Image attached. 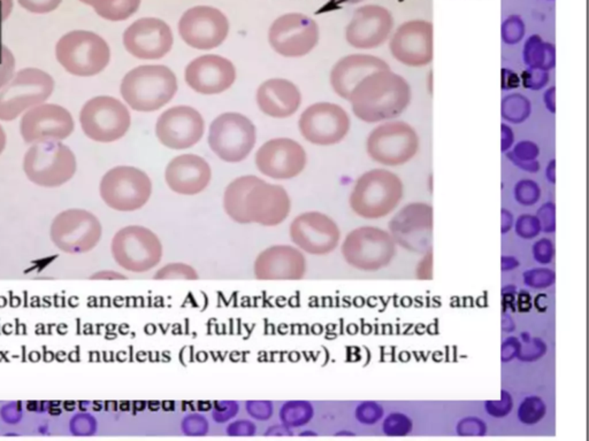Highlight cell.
Returning a JSON list of instances; mask_svg holds the SVG:
<instances>
[{"label":"cell","instance_id":"obj_14","mask_svg":"<svg viewBox=\"0 0 589 441\" xmlns=\"http://www.w3.org/2000/svg\"><path fill=\"white\" fill-rule=\"evenodd\" d=\"M208 140L212 152L220 160L228 163L242 162L256 145V127L243 114L223 113L210 125Z\"/></svg>","mask_w":589,"mask_h":441},{"label":"cell","instance_id":"obj_23","mask_svg":"<svg viewBox=\"0 0 589 441\" xmlns=\"http://www.w3.org/2000/svg\"><path fill=\"white\" fill-rule=\"evenodd\" d=\"M255 161L262 175L285 181L301 175L307 167V155L299 142L281 137L268 140L259 147Z\"/></svg>","mask_w":589,"mask_h":441},{"label":"cell","instance_id":"obj_24","mask_svg":"<svg viewBox=\"0 0 589 441\" xmlns=\"http://www.w3.org/2000/svg\"><path fill=\"white\" fill-rule=\"evenodd\" d=\"M123 46L140 60H159L172 51L174 36L166 22L158 18H140L125 30Z\"/></svg>","mask_w":589,"mask_h":441},{"label":"cell","instance_id":"obj_53","mask_svg":"<svg viewBox=\"0 0 589 441\" xmlns=\"http://www.w3.org/2000/svg\"><path fill=\"white\" fill-rule=\"evenodd\" d=\"M256 432V424L250 420H232L226 427L227 435L230 437H252Z\"/></svg>","mask_w":589,"mask_h":441},{"label":"cell","instance_id":"obj_51","mask_svg":"<svg viewBox=\"0 0 589 441\" xmlns=\"http://www.w3.org/2000/svg\"><path fill=\"white\" fill-rule=\"evenodd\" d=\"M16 1L22 9L34 14H48L56 11L60 6V4L63 3V0H16Z\"/></svg>","mask_w":589,"mask_h":441},{"label":"cell","instance_id":"obj_35","mask_svg":"<svg viewBox=\"0 0 589 441\" xmlns=\"http://www.w3.org/2000/svg\"><path fill=\"white\" fill-rule=\"evenodd\" d=\"M530 113V101L524 95H509L504 99L503 104H502V115L506 121L521 123V122L526 121Z\"/></svg>","mask_w":589,"mask_h":441},{"label":"cell","instance_id":"obj_7","mask_svg":"<svg viewBox=\"0 0 589 441\" xmlns=\"http://www.w3.org/2000/svg\"><path fill=\"white\" fill-rule=\"evenodd\" d=\"M111 254L120 268L134 274L151 271L160 264L164 247L160 238L143 225H127L114 234Z\"/></svg>","mask_w":589,"mask_h":441},{"label":"cell","instance_id":"obj_61","mask_svg":"<svg viewBox=\"0 0 589 441\" xmlns=\"http://www.w3.org/2000/svg\"><path fill=\"white\" fill-rule=\"evenodd\" d=\"M513 224H515V222H513L512 214L510 213L509 210H502V234L509 232Z\"/></svg>","mask_w":589,"mask_h":441},{"label":"cell","instance_id":"obj_4","mask_svg":"<svg viewBox=\"0 0 589 441\" xmlns=\"http://www.w3.org/2000/svg\"><path fill=\"white\" fill-rule=\"evenodd\" d=\"M403 196L402 180L388 169L375 168L364 172L354 182L349 204L362 219H384L399 207Z\"/></svg>","mask_w":589,"mask_h":441},{"label":"cell","instance_id":"obj_22","mask_svg":"<svg viewBox=\"0 0 589 441\" xmlns=\"http://www.w3.org/2000/svg\"><path fill=\"white\" fill-rule=\"evenodd\" d=\"M205 133V121L196 108L174 106L165 110L155 123V136L165 147L181 151L196 145Z\"/></svg>","mask_w":589,"mask_h":441},{"label":"cell","instance_id":"obj_5","mask_svg":"<svg viewBox=\"0 0 589 441\" xmlns=\"http://www.w3.org/2000/svg\"><path fill=\"white\" fill-rule=\"evenodd\" d=\"M54 53L59 65L76 78L97 76L111 61L110 45L90 30H72L61 36Z\"/></svg>","mask_w":589,"mask_h":441},{"label":"cell","instance_id":"obj_10","mask_svg":"<svg viewBox=\"0 0 589 441\" xmlns=\"http://www.w3.org/2000/svg\"><path fill=\"white\" fill-rule=\"evenodd\" d=\"M153 192L151 178L133 166H116L105 172L99 183V194L111 209L131 213L143 208Z\"/></svg>","mask_w":589,"mask_h":441},{"label":"cell","instance_id":"obj_46","mask_svg":"<svg viewBox=\"0 0 589 441\" xmlns=\"http://www.w3.org/2000/svg\"><path fill=\"white\" fill-rule=\"evenodd\" d=\"M16 60L12 51L5 45L0 46V90L12 80L16 73Z\"/></svg>","mask_w":589,"mask_h":441},{"label":"cell","instance_id":"obj_48","mask_svg":"<svg viewBox=\"0 0 589 441\" xmlns=\"http://www.w3.org/2000/svg\"><path fill=\"white\" fill-rule=\"evenodd\" d=\"M245 410L253 420L266 422L273 417V403L268 400H249L245 403Z\"/></svg>","mask_w":589,"mask_h":441},{"label":"cell","instance_id":"obj_50","mask_svg":"<svg viewBox=\"0 0 589 441\" xmlns=\"http://www.w3.org/2000/svg\"><path fill=\"white\" fill-rule=\"evenodd\" d=\"M457 433L461 437H482L487 432V425L479 417H465L457 424Z\"/></svg>","mask_w":589,"mask_h":441},{"label":"cell","instance_id":"obj_27","mask_svg":"<svg viewBox=\"0 0 589 441\" xmlns=\"http://www.w3.org/2000/svg\"><path fill=\"white\" fill-rule=\"evenodd\" d=\"M307 270L305 254L292 245L270 246L253 262V275L258 281H301Z\"/></svg>","mask_w":589,"mask_h":441},{"label":"cell","instance_id":"obj_9","mask_svg":"<svg viewBox=\"0 0 589 441\" xmlns=\"http://www.w3.org/2000/svg\"><path fill=\"white\" fill-rule=\"evenodd\" d=\"M343 259L362 271L387 268L397 255V245L389 232L372 225H364L349 232L341 245Z\"/></svg>","mask_w":589,"mask_h":441},{"label":"cell","instance_id":"obj_37","mask_svg":"<svg viewBox=\"0 0 589 441\" xmlns=\"http://www.w3.org/2000/svg\"><path fill=\"white\" fill-rule=\"evenodd\" d=\"M538 155H539V148L534 142H519L512 152V157L515 159V162H517L521 168L526 169L530 172L538 170V163H536Z\"/></svg>","mask_w":589,"mask_h":441},{"label":"cell","instance_id":"obj_11","mask_svg":"<svg viewBox=\"0 0 589 441\" xmlns=\"http://www.w3.org/2000/svg\"><path fill=\"white\" fill-rule=\"evenodd\" d=\"M419 147L417 130L399 120L379 123L367 140L369 159L384 167H401L410 162L417 155Z\"/></svg>","mask_w":589,"mask_h":441},{"label":"cell","instance_id":"obj_45","mask_svg":"<svg viewBox=\"0 0 589 441\" xmlns=\"http://www.w3.org/2000/svg\"><path fill=\"white\" fill-rule=\"evenodd\" d=\"M526 339H524V345L521 343L519 345V353H518L517 358L521 361H536L539 360L541 356H545L546 347L545 343L536 339V338H530L528 335H524Z\"/></svg>","mask_w":589,"mask_h":441},{"label":"cell","instance_id":"obj_25","mask_svg":"<svg viewBox=\"0 0 589 441\" xmlns=\"http://www.w3.org/2000/svg\"><path fill=\"white\" fill-rule=\"evenodd\" d=\"M393 29V15L386 7L367 5L354 11L345 28V39L357 50H374L387 42Z\"/></svg>","mask_w":589,"mask_h":441},{"label":"cell","instance_id":"obj_19","mask_svg":"<svg viewBox=\"0 0 589 441\" xmlns=\"http://www.w3.org/2000/svg\"><path fill=\"white\" fill-rule=\"evenodd\" d=\"M289 237L304 254L324 256L331 254L341 242L337 223L322 212H305L292 219Z\"/></svg>","mask_w":589,"mask_h":441},{"label":"cell","instance_id":"obj_26","mask_svg":"<svg viewBox=\"0 0 589 441\" xmlns=\"http://www.w3.org/2000/svg\"><path fill=\"white\" fill-rule=\"evenodd\" d=\"M185 80L188 86L200 95H220L235 83V66L223 56L205 54L185 67Z\"/></svg>","mask_w":589,"mask_h":441},{"label":"cell","instance_id":"obj_42","mask_svg":"<svg viewBox=\"0 0 589 441\" xmlns=\"http://www.w3.org/2000/svg\"><path fill=\"white\" fill-rule=\"evenodd\" d=\"M556 281V274L548 268H536L524 274L525 284L533 289H547Z\"/></svg>","mask_w":589,"mask_h":441},{"label":"cell","instance_id":"obj_6","mask_svg":"<svg viewBox=\"0 0 589 441\" xmlns=\"http://www.w3.org/2000/svg\"><path fill=\"white\" fill-rule=\"evenodd\" d=\"M22 167L31 183L54 189L72 181L78 170V160L72 148L63 142H39L26 151Z\"/></svg>","mask_w":589,"mask_h":441},{"label":"cell","instance_id":"obj_17","mask_svg":"<svg viewBox=\"0 0 589 441\" xmlns=\"http://www.w3.org/2000/svg\"><path fill=\"white\" fill-rule=\"evenodd\" d=\"M180 37L190 46L200 51L220 46L230 33V21L220 9L209 5H198L187 9L178 24Z\"/></svg>","mask_w":589,"mask_h":441},{"label":"cell","instance_id":"obj_36","mask_svg":"<svg viewBox=\"0 0 589 441\" xmlns=\"http://www.w3.org/2000/svg\"><path fill=\"white\" fill-rule=\"evenodd\" d=\"M547 413L546 403L540 397L531 395L523 400L518 408V418L525 425H534L543 420Z\"/></svg>","mask_w":589,"mask_h":441},{"label":"cell","instance_id":"obj_40","mask_svg":"<svg viewBox=\"0 0 589 441\" xmlns=\"http://www.w3.org/2000/svg\"><path fill=\"white\" fill-rule=\"evenodd\" d=\"M181 431L187 437H204L210 431L209 420L200 414H189L181 420Z\"/></svg>","mask_w":589,"mask_h":441},{"label":"cell","instance_id":"obj_52","mask_svg":"<svg viewBox=\"0 0 589 441\" xmlns=\"http://www.w3.org/2000/svg\"><path fill=\"white\" fill-rule=\"evenodd\" d=\"M533 256L540 264H549L555 256V245L550 239L543 238L533 245Z\"/></svg>","mask_w":589,"mask_h":441},{"label":"cell","instance_id":"obj_15","mask_svg":"<svg viewBox=\"0 0 589 441\" xmlns=\"http://www.w3.org/2000/svg\"><path fill=\"white\" fill-rule=\"evenodd\" d=\"M319 26L302 13H287L274 20L268 29V43L285 58H302L319 43Z\"/></svg>","mask_w":589,"mask_h":441},{"label":"cell","instance_id":"obj_29","mask_svg":"<svg viewBox=\"0 0 589 441\" xmlns=\"http://www.w3.org/2000/svg\"><path fill=\"white\" fill-rule=\"evenodd\" d=\"M390 68L384 59L372 54L357 53L343 56L333 66L329 75L332 89L348 100L354 86L374 71Z\"/></svg>","mask_w":589,"mask_h":441},{"label":"cell","instance_id":"obj_18","mask_svg":"<svg viewBox=\"0 0 589 441\" xmlns=\"http://www.w3.org/2000/svg\"><path fill=\"white\" fill-rule=\"evenodd\" d=\"M74 130L72 113L61 105L48 101L30 108L20 120V135L29 145L63 142L72 136Z\"/></svg>","mask_w":589,"mask_h":441},{"label":"cell","instance_id":"obj_16","mask_svg":"<svg viewBox=\"0 0 589 441\" xmlns=\"http://www.w3.org/2000/svg\"><path fill=\"white\" fill-rule=\"evenodd\" d=\"M352 120L339 105L328 101L316 103L302 113L298 129L304 140L313 145H337L348 136Z\"/></svg>","mask_w":589,"mask_h":441},{"label":"cell","instance_id":"obj_49","mask_svg":"<svg viewBox=\"0 0 589 441\" xmlns=\"http://www.w3.org/2000/svg\"><path fill=\"white\" fill-rule=\"evenodd\" d=\"M512 407H513V400H512L511 394L509 392H501V399L498 401L496 400H491V401H486L485 408L491 416L493 417H506L511 413Z\"/></svg>","mask_w":589,"mask_h":441},{"label":"cell","instance_id":"obj_3","mask_svg":"<svg viewBox=\"0 0 589 441\" xmlns=\"http://www.w3.org/2000/svg\"><path fill=\"white\" fill-rule=\"evenodd\" d=\"M179 89L174 71L164 65H142L123 76L120 95L131 110L151 113L166 106Z\"/></svg>","mask_w":589,"mask_h":441},{"label":"cell","instance_id":"obj_60","mask_svg":"<svg viewBox=\"0 0 589 441\" xmlns=\"http://www.w3.org/2000/svg\"><path fill=\"white\" fill-rule=\"evenodd\" d=\"M13 11V0H0V19L6 21Z\"/></svg>","mask_w":589,"mask_h":441},{"label":"cell","instance_id":"obj_2","mask_svg":"<svg viewBox=\"0 0 589 441\" xmlns=\"http://www.w3.org/2000/svg\"><path fill=\"white\" fill-rule=\"evenodd\" d=\"M412 99L408 81L391 69L374 71L354 86L349 103L354 115L365 123L396 120Z\"/></svg>","mask_w":589,"mask_h":441},{"label":"cell","instance_id":"obj_32","mask_svg":"<svg viewBox=\"0 0 589 441\" xmlns=\"http://www.w3.org/2000/svg\"><path fill=\"white\" fill-rule=\"evenodd\" d=\"M524 60L531 69L549 71L555 66L553 45L542 41L540 36H532L527 39L524 48Z\"/></svg>","mask_w":589,"mask_h":441},{"label":"cell","instance_id":"obj_58","mask_svg":"<svg viewBox=\"0 0 589 441\" xmlns=\"http://www.w3.org/2000/svg\"><path fill=\"white\" fill-rule=\"evenodd\" d=\"M90 279H95V281H123V279H127V277L116 270L104 269L93 274Z\"/></svg>","mask_w":589,"mask_h":441},{"label":"cell","instance_id":"obj_30","mask_svg":"<svg viewBox=\"0 0 589 441\" xmlns=\"http://www.w3.org/2000/svg\"><path fill=\"white\" fill-rule=\"evenodd\" d=\"M257 105L265 115L273 119H287L297 113L302 93L296 84L286 78H271L259 85Z\"/></svg>","mask_w":589,"mask_h":441},{"label":"cell","instance_id":"obj_47","mask_svg":"<svg viewBox=\"0 0 589 441\" xmlns=\"http://www.w3.org/2000/svg\"><path fill=\"white\" fill-rule=\"evenodd\" d=\"M515 227L518 236L523 239H533V238L538 237L541 232L539 219L530 214H524L518 217Z\"/></svg>","mask_w":589,"mask_h":441},{"label":"cell","instance_id":"obj_57","mask_svg":"<svg viewBox=\"0 0 589 441\" xmlns=\"http://www.w3.org/2000/svg\"><path fill=\"white\" fill-rule=\"evenodd\" d=\"M519 345L521 341H518L517 338H509L502 346V358L503 361H511L513 358H517L518 353H519Z\"/></svg>","mask_w":589,"mask_h":441},{"label":"cell","instance_id":"obj_1","mask_svg":"<svg viewBox=\"0 0 589 441\" xmlns=\"http://www.w3.org/2000/svg\"><path fill=\"white\" fill-rule=\"evenodd\" d=\"M223 210L238 224L277 227L288 219L292 199L277 184L255 175L237 177L228 184L222 198Z\"/></svg>","mask_w":589,"mask_h":441},{"label":"cell","instance_id":"obj_44","mask_svg":"<svg viewBox=\"0 0 589 441\" xmlns=\"http://www.w3.org/2000/svg\"><path fill=\"white\" fill-rule=\"evenodd\" d=\"M240 412V405L234 400H221L213 403L212 418L217 424H226L235 418Z\"/></svg>","mask_w":589,"mask_h":441},{"label":"cell","instance_id":"obj_34","mask_svg":"<svg viewBox=\"0 0 589 441\" xmlns=\"http://www.w3.org/2000/svg\"><path fill=\"white\" fill-rule=\"evenodd\" d=\"M155 281H197L200 274L191 264L185 262H172L159 268L153 275Z\"/></svg>","mask_w":589,"mask_h":441},{"label":"cell","instance_id":"obj_39","mask_svg":"<svg viewBox=\"0 0 589 441\" xmlns=\"http://www.w3.org/2000/svg\"><path fill=\"white\" fill-rule=\"evenodd\" d=\"M541 190L538 183L531 180L518 182L515 187V198L523 206H532L539 202Z\"/></svg>","mask_w":589,"mask_h":441},{"label":"cell","instance_id":"obj_55","mask_svg":"<svg viewBox=\"0 0 589 441\" xmlns=\"http://www.w3.org/2000/svg\"><path fill=\"white\" fill-rule=\"evenodd\" d=\"M414 274L420 281H431V279H433V252H431V249L424 254V258L419 261V264L416 266Z\"/></svg>","mask_w":589,"mask_h":441},{"label":"cell","instance_id":"obj_8","mask_svg":"<svg viewBox=\"0 0 589 441\" xmlns=\"http://www.w3.org/2000/svg\"><path fill=\"white\" fill-rule=\"evenodd\" d=\"M56 81L43 69L28 67L15 73L0 90V121L12 122L50 99Z\"/></svg>","mask_w":589,"mask_h":441},{"label":"cell","instance_id":"obj_54","mask_svg":"<svg viewBox=\"0 0 589 441\" xmlns=\"http://www.w3.org/2000/svg\"><path fill=\"white\" fill-rule=\"evenodd\" d=\"M536 217L539 219L540 225H541V232H548V234L555 232V229H556L555 204H551V202L543 204L538 212Z\"/></svg>","mask_w":589,"mask_h":441},{"label":"cell","instance_id":"obj_59","mask_svg":"<svg viewBox=\"0 0 589 441\" xmlns=\"http://www.w3.org/2000/svg\"><path fill=\"white\" fill-rule=\"evenodd\" d=\"M265 435H273V437H283V435H292V431L290 427H286L285 424H275L273 427H268L266 430Z\"/></svg>","mask_w":589,"mask_h":441},{"label":"cell","instance_id":"obj_62","mask_svg":"<svg viewBox=\"0 0 589 441\" xmlns=\"http://www.w3.org/2000/svg\"><path fill=\"white\" fill-rule=\"evenodd\" d=\"M518 264H519L518 261L512 256H503V259H502V270L503 271L515 269V268H518Z\"/></svg>","mask_w":589,"mask_h":441},{"label":"cell","instance_id":"obj_31","mask_svg":"<svg viewBox=\"0 0 589 441\" xmlns=\"http://www.w3.org/2000/svg\"><path fill=\"white\" fill-rule=\"evenodd\" d=\"M93 7L96 14L106 21L121 22L128 20L138 11L142 0H80Z\"/></svg>","mask_w":589,"mask_h":441},{"label":"cell","instance_id":"obj_13","mask_svg":"<svg viewBox=\"0 0 589 441\" xmlns=\"http://www.w3.org/2000/svg\"><path fill=\"white\" fill-rule=\"evenodd\" d=\"M103 237V225L89 210L69 208L56 215L50 227L51 242L66 254H86L95 249Z\"/></svg>","mask_w":589,"mask_h":441},{"label":"cell","instance_id":"obj_56","mask_svg":"<svg viewBox=\"0 0 589 441\" xmlns=\"http://www.w3.org/2000/svg\"><path fill=\"white\" fill-rule=\"evenodd\" d=\"M528 76H527L526 81H525V83L528 88H532V89H540L541 86L545 85L547 83L548 81V75L547 71H539V69H532L531 73H528Z\"/></svg>","mask_w":589,"mask_h":441},{"label":"cell","instance_id":"obj_28","mask_svg":"<svg viewBox=\"0 0 589 441\" xmlns=\"http://www.w3.org/2000/svg\"><path fill=\"white\" fill-rule=\"evenodd\" d=\"M212 169L209 162L197 155L174 157L165 169V181L180 196H197L209 187Z\"/></svg>","mask_w":589,"mask_h":441},{"label":"cell","instance_id":"obj_20","mask_svg":"<svg viewBox=\"0 0 589 441\" xmlns=\"http://www.w3.org/2000/svg\"><path fill=\"white\" fill-rule=\"evenodd\" d=\"M388 228L396 245L425 254L431 249L433 207L426 202H411L394 215Z\"/></svg>","mask_w":589,"mask_h":441},{"label":"cell","instance_id":"obj_63","mask_svg":"<svg viewBox=\"0 0 589 441\" xmlns=\"http://www.w3.org/2000/svg\"><path fill=\"white\" fill-rule=\"evenodd\" d=\"M7 144V136L6 133L4 130L3 125H0V155H3V152L5 151V147H6Z\"/></svg>","mask_w":589,"mask_h":441},{"label":"cell","instance_id":"obj_41","mask_svg":"<svg viewBox=\"0 0 589 441\" xmlns=\"http://www.w3.org/2000/svg\"><path fill=\"white\" fill-rule=\"evenodd\" d=\"M525 33H526L525 24L521 16L511 15L503 22L502 37L506 44H517L521 42V39L524 38Z\"/></svg>","mask_w":589,"mask_h":441},{"label":"cell","instance_id":"obj_33","mask_svg":"<svg viewBox=\"0 0 589 441\" xmlns=\"http://www.w3.org/2000/svg\"><path fill=\"white\" fill-rule=\"evenodd\" d=\"M314 408L312 403L305 400H290L283 403L280 409L281 423L290 429L305 427L312 420Z\"/></svg>","mask_w":589,"mask_h":441},{"label":"cell","instance_id":"obj_12","mask_svg":"<svg viewBox=\"0 0 589 441\" xmlns=\"http://www.w3.org/2000/svg\"><path fill=\"white\" fill-rule=\"evenodd\" d=\"M81 129L90 140L103 144L118 142L131 125L128 106L111 95H97L86 101L78 114Z\"/></svg>","mask_w":589,"mask_h":441},{"label":"cell","instance_id":"obj_21","mask_svg":"<svg viewBox=\"0 0 589 441\" xmlns=\"http://www.w3.org/2000/svg\"><path fill=\"white\" fill-rule=\"evenodd\" d=\"M433 36L431 22L420 19L404 22L390 36V53L406 67H426L431 65L434 56Z\"/></svg>","mask_w":589,"mask_h":441},{"label":"cell","instance_id":"obj_43","mask_svg":"<svg viewBox=\"0 0 589 441\" xmlns=\"http://www.w3.org/2000/svg\"><path fill=\"white\" fill-rule=\"evenodd\" d=\"M354 416L359 423L364 425H373L378 423L384 416V409L374 401H364L358 405Z\"/></svg>","mask_w":589,"mask_h":441},{"label":"cell","instance_id":"obj_38","mask_svg":"<svg viewBox=\"0 0 589 441\" xmlns=\"http://www.w3.org/2000/svg\"><path fill=\"white\" fill-rule=\"evenodd\" d=\"M414 429L412 420L402 413H391L382 424L384 435L389 437H404Z\"/></svg>","mask_w":589,"mask_h":441}]
</instances>
